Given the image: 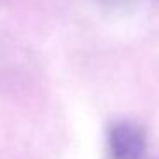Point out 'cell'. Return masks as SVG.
I'll list each match as a JSON object with an SVG mask.
<instances>
[{"label": "cell", "mask_w": 159, "mask_h": 159, "mask_svg": "<svg viewBox=\"0 0 159 159\" xmlns=\"http://www.w3.org/2000/svg\"><path fill=\"white\" fill-rule=\"evenodd\" d=\"M145 147V135L139 125L121 120L108 128V151L111 159H142Z\"/></svg>", "instance_id": "6da1fadb"}]
</instances>
